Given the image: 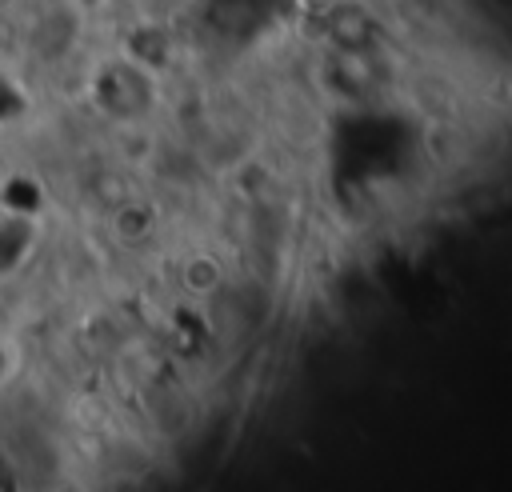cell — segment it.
<instances>
[{
	"mask_svg": "<svg viewBox=\"0 0 512 492\" xmlns=\"http://www.w3.org/2000/svg\"><path fill=\"white\" fill-rule=\"evenodd\" d=\"M208 20L224 36H248L260 24V0H212Z\"/></svg>",
	"mask_w": 512,
	"mask_h": 492,
	"instance_id": "6da1fadb",
	"label": "cell"
}]
</instances>
